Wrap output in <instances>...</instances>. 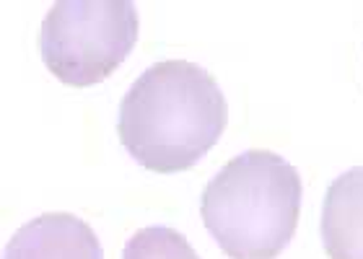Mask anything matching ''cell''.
I'll return each mask as SVG.
<instances>
[{"label": "cell", "instance_id": "obj_1", "mask_svg": "<svg viewBox=\"0 0 363 259\" xmlns=\"http://www.w3.org/2000/svg\"><path fill=\"white\" fill-rule=\"evenodd\" d=\"M226 122V96L208 70L189 60H161L122 96L117 135L143 168L177 174L211 153Z\"/></svg>", "mask_w": 363, "mask_h": 259}, {"label": "cell", "instance_id": "obj_4", "mask_svg": "<svg viewBox=\"0 0 363 259\" xmlns=\"http://www.w3.org/2000/svg\"><path fill=\"white\" fill-rule=\"evenodd\" d=\"M3 259H104V249L86 221L70 213H45L16 231Z\"/></svg>", "mask_w": 363, "mask_h": 259}, {"label": "cell", "instance_id": "obj_3", "mask_svg": "<svg viewBox=\"0 0 363 259\" xmlns=\"http://www.w3.org/2000/svg\"><path fill=\"white\" fill-rule=\"evenodd\" d=\"M138 39L130 0H57L42 21L39 52L65 86L101 84L128 60Z\"/></svg>", "mask_w": 363, "mask_h": 259}, {"label": "cell", "instance_id": "obj_6", "mask_svg": "<svg viewBox=\"0 0 363 259\" xmlns=\"http://www.w3.org/2000/svg\"><path fill=\"white\" fill-rule=\"evenodd\" d=\"M122 259H200L184 234L169 226H145L128 238Z\"/></svg>", "mask_w": 363, "mask_h": 259}, {"label": "cell", "instance_id": "obj_2", "mask_svg": "<svg viewBox=\"0 0 363 259\" xmlns=\"http://www.w3.org/2000/svg\"><path fill=\"white\" fill-rule=\"evenodd\" d=\"M301 176L272 151H244L205 184L200 215L228 259H275L301 213Z\"/></svg>", "mask_w": 363, "mask_h": 259}, {"label": "cell", "instance_id": "obj_5", "mask_svg": "<svg viewBox=\"0 0 363 259\" xmlns=\"http://www.w3.org/2000/svg\"><path fill=\"white\" fill-rule=\"evenodd\" d=\"M319 231L330 259H363V166L348 168L327 187Z\"/></svg>", "mask_w": 363, "mask_h": 259}]
</instances>
